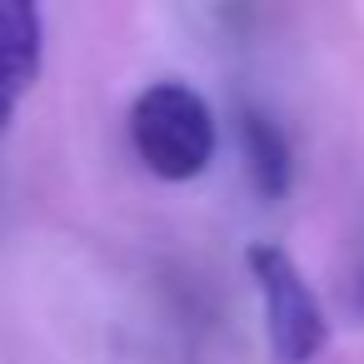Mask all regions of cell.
<instances>
[{
  "mask_svg": "<svg viewBox=\"0 0 364 364\" xmlns=\"http://www.w3.org/2000/svg\"><path fill=\"white\" fill-rule=\"evenodd\" d=\"M215 110L185 80H155L130 105V145L155 180H195L215 160Z\"/></svg>",
  "mask_w": 364,
  "mask_h": 364,
  "instance_id": "1",
  "label": "cell"
},
{
  "mask_svg": "<svg viewBox=\"0 0 364 364\" xmlns=\"http://www.w3.org/2000/svg\"><path fill=\"white\" fill-rule=\"evenodd\" d=\"M245 269L264 299V334L274 364H314L319 349L329 344V319L299 264L274 240H255L245 250Z\"/></svg>",
  "mask_w": 364,
  "mask_h": 364,
  "instance_id": "2",
  "label": "cell"
},
{
  "mask_svg": "<svg viewBox=\"0 0 364 364\" xmlns=\"http://www.w3.org/2000/svg\"><path fill=\"white\" fill-rule=\"evenodd\" d=\"M46 60V16L26 0H0V135L36 90Z\"/></svg>",
  "mask_w": 364,
  "mask_h": 364,
  "instance_id": "3",
  "label": "cell"
},
{
  "mask_svg": "<svg viewBox=\"0 0 364 364\" xmlns=\"http://www.w3.org/2000/svg\"><path fill=\"white\" fill-rule=\"evenodd\" d=\"M240 155H245V175H250L255 195L259 200H284L289 175H294V155H289L284 130L255 105H240Z\"/></svg>",
  "mask_w": 364,
  "mask_h": 364,
  "instance_id": "4",
  "label": "cell"
},
{
  "mask_svg": "<svg viewBox=\"0 0 364 364\" xmlns=\"http://www.w3.org/2000/svg\"><path fill=\"white\" fill-rule=\"evenodd\" d=\"M349 314L364 319V255H359V264H354V274H349Z\"/></svg>",
  "mask_w": 364,
  "mask_h": 364,
  "instance_id": "5",
  "label": "cell"
}]
</instances>
